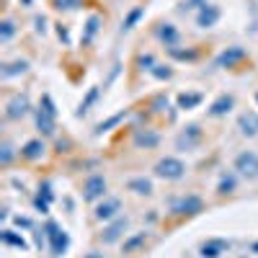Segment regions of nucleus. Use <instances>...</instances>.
<instances>
[{
    "instance_id": "nucleus-1",
    "label": "nucleus",
    "mask_w": 258,
    "mask_h": 258,
    "mask_svg": "<svg viewBox=\"0 0 258 258\" xmlns=\"http://www.w3.org/2000/svg\"><path fill=\"white\" fill-rule=\"evenodd\" d=\"M47 238H49V250H52V255L54 258H59L64 250H68V245H70V235L64 232L57 222H47Z\"/></svg>"
},
{
    "instance_id": "nucleus-2",
    "label": "nucleus",
    "mask_w": 258,
    "mask_h": 258,
    "mask_svg": "<svg viewBox=\"0 0 258 258\" xmlns=\"http://www.w3.org/2000/svg\"><path fill=\"white\" fill-rule=\"evenodd\" d=\"M186 173V165L178 158H163L155 163V176L165 178V181H178Z\"/></svg>"
},
{
    "instance_id": "nucleus-3",
    "label": "nucleus",
    "mask_w": 258,
    "mask_h": 258,
    "mask_svg": "<svg viewBox=\"0 0 258 258\" xmlns=\"http://www.w3.org/2000/svg\"><path fill=\"white\" fill-rule=\"evenodd\" d=\"M235 170L245 178H258V155L253 153V150L240 153L238 158H235Z\"/></svg>"
},
{
    "instance_id": "nucleus-4",
    "label": "nucleus",
    "mask_w": 258,
    "mask_h": 258,
    "mask_svg": "<svg viewBox=\"0 0 258 258\" xmlns=\"http://www.w3.org/2000/svg\"><path fill=\"white\" fill-rule=\"evenodd\" d=\"M202 207H204V202L197 197V194H188V197L176 199V202H173V207H170V212L178 214V217H188V214L202 212Z\"/></svg>"
},
{
    "instance_id": "nucleus-5",
    "label": "nucleus",
    "mask_w": 258,
    "mask_h": 258,
    "mask_svg": "<svg viewBox=\"0 0 258 258\" xmlns=\"http://www.w3.org/2000/svg\"><path fill=\"white\" fill-rule=\"evenodd\" d=\"M103 197H106V178L103 176L96 173L83 183V199L85 202H96V199H103Z\"/></svg>"
},
{
    "instance_id": "nucleus-6",
    "label": "nucleus",
    "mask_w": 258,
    "mask_h": 258,
    "mask_svg": "<svg viewBox=\"0 0 258 258\" xmlns=\"http://www.w3.org/2000/svg\"><path fill=\"white\" fill-rule=\"evenodd\" d=\"M220 16H222V11H220L217 6L207 3V6L197 13V26H199V29H212V26L220 21Z\"/></svg>"
},
{
    "instance_id": "nucleus-7",
    "label": "nucleus",
    "mask_w": 258,
    "mask_h": 258,
    "mask_svg": "<svg viewBox=\"0 0 258 258\" xmlns=\"http://www.w3.org/2000/svg\"><path fill=\"white\" fill-rule=\"evenodd\" d=\"M121 212V202L119 199H106V202H101L98 207H96V212H93V217L96 220H116V214Z\"/></svg>"
},
{
    "instance_id": "nucleus-8",
    "label": "nucleus",
    "mask_w": 258,
    "mask_h": 258,
    "mask_svg": "<svg viewBox=\"0 0 258 258\" xmlns=\"http://www.w3.org/2000/svg\"><path fill=\"white\" fill-rule=\"evenodd\" d=\"M202 140V129L197 126V124H188L183 132L178 135V140H176V145H178V150H191L194 145H197Z\"/></svg>"
},
{
    "instance_id": "nucleus-9",
    "label": "nucleus",
    "mask_w": 258,
    "mask_h": 258,
    "mask_svg": "<svg viewBox=\"0 0 258 258\" xmlns=\"http://www.w3.org/2000/svg\"><path fill=\"white\" fill-rule=\"evenodd\" d=\"M126 225H129V220H126V217H116L109 227H106V230L101 232V240H103V243H116V240L121 238V235H124Z\"/></svg>"
},
{
    "instance_id": "nucleus-10",
    "label": "nucleus",
    "mask_w": 258,
    "mask_h": 258,
    "mask_svg": "<svg viewBox=\"0 0 258 258\" xmlns=\"http://www.w3.org/2000/svg\"><path fill=\"white\" fill-rule=\"evenodd\" d=\"M26 111H29V98L26 96H13L6 103V116L8 119H21V116H26Z\"/></svg>"
},
{
    "instance_id": "nucleus-11",
    "label": "nucleus",
    "mask_w": 258,
    "mask_h": 258,
    "mask_svg": "<svg viewBox=\"0 0 258 258\" xmlns=\"http://www.w3.org/2000/svg\"><path fill=\"white\" fill-rule=\"evenodd\" d=\"M238 129L243 137H255L258 135V114L255 111H243L238 119Z\"/></svg>"
},
{
    "instance_id": "nucleus-12",
    "label": "nucleus",
    "mask_w": 258,
    "mask_h": 258,
    "mask_svg": "<svg viewBox=\"0 0 258 258\" xmlns=\"http://www.w3.org/2000/svg\"><path fill=\"white\" fill-rule=\"evenodd\" d=\"M243 57H245V49L243 47H230V49H225L217 57V68H235V64H238Z\"/></svg>"
},
{
    "instance_id": "nucleus-13",
    "label": "nucleus",
    "mask_w": 258,
    "mask_h": 258,
    "mask_svg": "<svg viewBox=\"0 0 258 258\" xmlns=\"http://www.w3.org/2000/svg\"><path fill=\"white\" fill-rule=\"evenodd\" d=\"M158 142H160L158 132H153V129H137V135H135V145L137 147L150 150V147H158Z\"/></svg>"
},
{
    "instance_id": "nucleus-14",
    "label": "nucleus",
    "mask_w": 258,
    "mask_h": 258,
    "mask_svg": "<svg viewBox=\"0 0 258 258\" xmlns=\"http://www.w3.org/2000/svg\"><path fill=\"white\" fill-rule=\"evenodd\" d=\"M232 106H235V98L225 93V96H220L217 101L209 106V116H225V114H230Z\"/></svg>"
},
{
    "instance_id": "nucleus-15",
    "label": "nucleus",
    "mask_w": 258,
    "mask_h": 258,
    "mask_svg": "<svg viewBox=\"0 0 258 258\" xmlns=\"http://www.w3.org/2000/svg\"><path fill=\"white\" fill-rule=\"evenodd\" d=\"M41 155H44V142L41 140H29L21 147V158H26V160H39Z\"/></svg>"
},
{
    "instance_id": "nucleus-16",
    "label": "nucleus",
    "mask_w": 258,
    "mask_h": 258,
    "mask_svg": "<svg viewBox=\"0 0 258 258\" xmlns=\"http://www.w3.org/2000/svg\"><path fill=\"white\" fill-rule=\"evenodd\" d=\"M36 126H39L41 135L52 137V135H54V116H52L49 111H44V109H39V111H36Z\"/></svg>"
},
{
    "instance_id": "nucleus-17",
    "label": "nucleus",
    "mask_w": 258,
    "mask_h": 258,
    "mask_svg": "<svg viewBox=\"0 0 258 258\" xmlns=\"http://www.w3.org/2000/svg\"><path fill=\"white\" fill-rule=\"evenodd\" d=\"M158 39L165 41V47L173 49V47H176V41H178V31H176V26H173V24H160V26H158Z\"/></svg>"
},
{
    "instance_id": "nucleus-18",
    "label": "nucleus",
    "mask_w": 258,
    "mask_h": 258,
    "mask_svg": "<svg viewBox=\"0 0 258 258\" xmlns=\"http://www.w3.org/2000/svg\"><path fill=\"white\" fill-rule=\"evenodd\" d=\"M126 188L140 194V197H150V194H153V181H150V178H132L126 183Z\"/></svg>"
},
{
    "instance_id": "nucleus-19",
    "label": "nucleus",
    "mask_w": 258,
    "mask_h": 258,
    "mask_svg": "<svg viewBox=\"0 0 258 258\" xmlns=\"http://www.w3.org/2000/svg\"><path fill=\"white\" fill-rule=\"evenodd\" d=\"M204 101V96L202 93H181L178 96V109H183V111H188V109H197V106Z\"/></svg>"
},
{
    "instance_id": "nucleus-20",
    "label": "nucleus",
    "mask_w": 258,
    "mask_h": 258,
    "mask_svg": "<svg viewBox=\"0 0 258 258\" xmlns=\"http://www.w3.org/2000/svg\"><path fill=\"white\" fill-rule=\"evenodd\" d=\"M225 248H227L225 240H209V243L202 245V258H217Z\"/></svg>"
},
{
    "instance_id": "nucleus-21",
    "label": "nucleus",
    "mask_w": 258,
    "mask_h": 258,
    "mask_svg": "<svg viewBox=\"0 0 258 258\" xmlns=\"http://www.w3.org/2000/svg\"><path fill=\"white\" fill-rule=\"evenodd\" d=\"M3 243H8V245H13V248H18V250H26L29 248V243L24 240V235H18V232H13V230H3Z\"/></svg>"
},
{
    "instance_id": "nucleus-22",
    "label": "nucleus",
    "mask_w": 258,
    "mask_h": 258,
    "mask_svg": "<svg viewBox=\"0 0 258 258\" xmlns=\"http://www.w3.org/2000/svg\"><path fill=\"white\" fill-rule=\"evenodd\" d=\"M147 243V232H137V235H132L129 240H124V253H135L140 245H145Z\"/></svg>"
},
{
    "instance_id": "nucleus-23",
    "label": "nucleus",
    "mask_w": 258,
    "mask_h": 258,
    "mask_svg": "<svg viewBox=\"0 0 258 258\" xmlns=\"http://www.w3.org/2000/svg\"><path fill=\"white\" fill-rule=\"evenodd\" d=\"M98 26H101V18H98V16H91V18H88V24H85V34H83V44H91V39L96 36Z\"/></svg>"
},
{
    "instance_id": "nucleus-24",
    "label": "nucleus",
    "mask_w": 258,
    "mask_h": 258,
    "mask_svg": "<svg viewBox=\"0 0 258 258\" xmlns=\"http://www.w3.org/2000/svg\"><path fill=\"white\" fill-rule=\"evenodd\" d=\"M124 116H126V109H124V111H119V114H114L111 119L101 121V124L96 126V135H103V132H109V129H111V126H116V124H119V121H121Z\"/></svg>"
},
{
    "instance_id": "nucleus-25",
    "label": "nucleus",
    "mask_w": 258,
    "mask_h": 258,
    "mask_svg": "<svg viewBox=\"0 0 258 258\" xmlns=\"http://www.w3.org/2000/svg\"><path fill=\"white\" fill-rule=\"evenodd\" d=\"M26 70H29V62H26V59H18V62L6 64V68H3V78H13V75H18V73H26Z\"/></svg>"
},
{
    "instance_id": "nucleus-26",
    "label": "nucleus",
    "mask_w": 258,
    "mask_h": 258,
    "mask_svg": "<svg viewBox=\"0 0 258 258\" xmlns=\"http://www.w3.org/2000/svg\"><path fill=\"white\" fill-rule=\"evenodd\" d=\"M98 93H101L98 88H91V91H88V96H85V98L80 101V106H78V116H83L85 111H88V109H91V106H93V101L98 98Z\"/></svg>"
},
{
    "instance_id": "nucleus-27",
    "label": "nucleus",
    "mask_w": 258,
    "mask_h": 258,
    "mask_svg": "<svg viewBox=\"0 0 258 258\" xmlns=\"http://www.w3.org/2000/svg\"><path fill=\"white\" fill-rule=\"evenodd\" d=\"M142 16H145V8H140V6H137V8H132V11H129V16L124 18V31H129V29H132V26L137 24V21H140Z\"/></svg>"
},
{
    "instance_id": "nucleus-28",
    "label": "nucleus",
    "mask_w": 258,
    "mask_h": 258,
    "mask_svg": "<svg viewBox=\"0 0 258 258\" xmlns=\"http://www.w3.org/2000/svg\"><path fill=\"white\" fill-rule=\"evenodd\" d=\"M232 191H235V178L232 176H222V181L217 186V194L220 197H227V194H232Z\"/></svg>"
},
{
    "instance_id": "nucleus-29",
    "label": "nucleus",
    "mask_w": 258,
    "mask_h": 258,
    "mask_svg": "<svg viewBox=\"0 0 258 258\" xmlns=\"http://www.w3.org/2000/svg\"><path fill=\"white\" fill-rule=\"evenodd\" d=\"M52 6L57 11H73V8H80L83 0H52Z\"/></svg>"
},
{
    "instance_id": "nucleus-30",
    "label": "nucleus",
    "mask_w": 258,
    "mask_h": 258,
    "mask_svg": "<svg viewBox=\"0 0 258 258\" xmlns=\"http://www.w3.org/2000/svg\"><path fill=\"white\" fill-rule=\"evenodd\" d=\"M13 34H16L13 21H3V24H0V41H8Z\"/></svg>"
},
{
    "instance_id": "nucleus-31",
    "label": "nucleus",
    "mask_w": 258,
    "mask_h": 258,
    "mask_svg": "<svg viewBox=\"0 0 258 258\" xmlns=\"http://www.w3.org/2000/svg\"><path fill=\"white\" fill-rule=\"evenodd\" d=\"M150 73H153L158 80H168L170 75H173V70H170V68H165V64H155V68L150 70Z\"/></svg>"
},
{
    "instance_id": "nucleus-32",
    "label": "nucleus",
    "mask_w": 258,
    "mask_h": 258,
    "mask_svg": "<svg viewBox=\"0 0 258 258\" xmlns=\"http://www.w3.org/2000/svg\"><path fill=\"white\" fill-rule=\"evenodd\" d=\"M204 6H207V0H183L181 11H183V13H186V11H194V8H199V11H202Z\"/></svg>"
},
{
    "instance_id": "nucleus-33",
    "label": "nucleus",
    "mask_w": 258,
    "mask_h": 258,
    "mask_svg": "<svg viewBox=\"0 0 258 258\" xmlns=\"http://www.w3.org/2000/svg\"><path fill=\"white\" fill-rule=\"evenodd\" d=\"M11 160H13V147H11L8 142H3V153H0V163L8 165Z\"/></svg>"
},
{
    "instance_id": "nucleus-34",
    "label": "nucleus",
    "mask_w": 258,
    "mask_h": 258,
    "mask_svg": "<svg viewBox=\"0 0 258 258\" xmlns=\"http://www.w3.org/2000/svg\"><path fill=\"white\" fill-rule=\"evenodd\" d=\"M57 34H59V39L64 41V44L70 41V34H68V29H62V26H59V29H57Z\"/></svg>"
},
{
    "instance_id": "nucleus-35",
    "label": "nucleus",
    "mask_w": 258,
    "mask_h": 258,
    "mask_svg": "<svg viewBox=\"0 0 258 258\" xmlns=\"http://www.w3.org/2000/svg\"><path fill=\"white\" fill-rule=\"evenodd\" d=\"M16 225H18V227H31V220H26V217H16Z\"/></svg>"
},
{
    "instance_id": "nucleus-36",
    "label": "nucleus",
    "mask_w": 258,
    "mask_h": 258,
    "mask_svg": "<svg viewBox=\"0 0 258 258\" xmlns=\"http://www.w3.org/2000/svg\"><path fill=\"white\" fill-rule=\"evenodd\" d=\"M83 258H103V253H98V250H91V253H85Z\"/></svg>"
},
{
    "instance_id": "nucleus-37",
    "label": "nucleus",
    "mask_w": 258,
    "mask_h": 258,
    "mask_svg": "<svg viewBox=\"0 0 258 258\" xmlns=\"http://www.w3.org/2000/svg\"><path fill=\"white\" fill-rule=\"evenodd\" d=\"M36 29H39L41 34H44V18H36Z\"/></svg>"
},
{
    "instance_id": "nucleus-38",
    "label": "nucleus",
    "mask_w": 258,
    "mask_h": 258,
    "mask_svg": "<svg viewBox=\"0 0 258 258\" xmlns=\"http://www.w3.org/2000/svg\"><path fill=\"white\" fill-rule=\"evenodd\" d=\"M255 101H258V93H255Z\"/></svg>"
}]
</instances>
